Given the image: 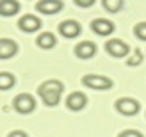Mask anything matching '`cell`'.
I'll return each mask as SVG.
<instances>
[{
	"label": "cell",
	"instance_id": "cell-14",
	"mask_svg": "<svg viewBox=\"0 0 146 137\" xmlns=\"http://www.w3.org/2000/svg\"><path fill=\"white\" fill-rule=\"evenodd\" d=\"M36 45L39 48H43V50H50V48H54L57 45V39H55V36L52 32H41L38 36V39H36Z\"/></svg>",
	"mask_w": 146,
	"mask_h": 137
},
{
	"label": "cell",
	"instance_id": "cell-7",
	"mask_svg": "<svg viewBox=\"0 0 146 137\" xmlns=\"http://www.w3.org/2000/svg\"><path fill=\"white\" fill-rule=\"evenodd\" d=\"M86 105H87V96L84 95V93H80V91L70 93L68 98H66V107H68L70 111H73V112L82 111Z\"/></svg>",
	"mask_w": 146,
	"mask_h": 137
},
{
	"label": "cell",
	"instance_id": "cell-5",
	"mask_svg": "<svg viewBox=\"0 0 146 137\" xmlns=\"http://www.w3.org/2000/svg\"><path fill=\"white\" fill-rule=\"evenodd\" d=\"M105 52L109 55L116 57V59H121V57H127L130 54V46H128V43H125L123 39L114 38V39H109L105 43Z\"/></svg>",
	"mask_w": 146,
	"mask_h": 137
},
{
	"label": "cell",
	"instance_id": "cell-1",
	"mask_svg": "<svg viewBox=\"0 0 146 137\" xmlns=\"http://www.w3.org/2000/svg\"><path fill=\"white\" fill-rule=\"evenodd\" d=\"M62 91H64V84L61 80H57V78H50V80H45L38 87V95H39V98L43 100L45 105L55 107L61 102Z\"/></svg>",
	"mask_w": 146,
	"mask_h": 137
},
{
	"label": "cell",
	"instance_id": "cell-18",
	"mask_svg": "<svg viewBox=\"0 0 146 137\" xmlns=\"http://www.w3.org/2000/svg\"><path fill=\"white\" fill-rule=\"evenodd\" d=\"M134 34L141 41H146V21H139V23L134 25Z\"/></svg>",
	"mask_w": 146,
	"mask_h": 137
},
{
	"label": "cell",
	"instance_id": "cell-16",
	"mask_svg": "<svg viewBox=\"0 0 146 137\" xmlns=\"http://www.w3.org/2000/svg\"><path fill=\"white\" fill-rule=\"evenodd\" d=\"M104 9L109 11V13H118L121 7H123V2L121 0H104Z\"/></svg>",
	"mask_w": 146,
	"mask_h": 137
},
{
	"label": "cell",
	"instance_id": "cell-10",
	"mask_svg": "<svg viewBox=\"0 0 146 137\" xmlns=\"http://www.w3.org/2000/svg\"><path fill=\"white\" fill-rule=\"evenodd\" d=\"M91 28H93V32H96L98 36H109V34H112L114 32V23L111 20H107V18H96V20H93L91 21Z\"/></svg>",
	"mask_w": 146,
	"mask_h": 137
},
{
	"label": "cell",
	"instance_id": "cell-19",
	"mask_svg": "<svg viewBox=\"0 0 146 137\" xmlns=\"http://www.w3.org/2000/svg\"><path fill=\"white\" fill-rule=\"evenodd\" d=\"M118 137H144L139 130H132V128H128V130H123Z\"/></svg>",
	"mask_w": 146,
	"mask_h": 137
},
{
	"label": "cell",
	"instance_id": "cell-20",
	"mask_svg": "<svg viewBox=\"0 0 146 137\" xmlns=\"http://www.w3.org/2000/svg\"><path fill=\"white\" fill-rule=\"evenodd\" d=\"M7 137H29V135H27V132H23V130H13Z\"/></svg>",
	"mask_w": 146,
	"mask_h": 137
},
{
	"label": "cell",
	"instance_id": "cell-21",
	"mask_svg": "<svg viewBox=\"0 0 146 137\" xmlns=\"http://www.w3.org/2000/svg\"><path fill=\"white\" fill-rule=\"evenodd\" d=\"M78 7H91L93 5V0H77L75 2Z\"/></svg>",
	"mask_w": 146,
	"mask_h": 137
},
{
	"label": "cell",
	"instance_id": "cell-12",
	"mask_svg": "<svg viewBox=\"0 0 146 137\" xmlns=\"http://www.w3.org/2000/svg\"><path fill=\"white\" fill-rule=\"evenodd\" d=\"M36 9L43 14H55L62 9V2L61 0H41L36 4Z\"/></svg>",
	"mask_w": 146,
	"mask_h": 137
},
{
	"label": "cell",
	"instance_id": "cell-9",
	"mask_svg": "<svg viewBox=\"0 0 146 137\" xmlns=\"http://www.w3.org/2000/svg\"><path fill=\"white\" fill-rule=\"evenodd\" d=\"M18 27L23 32H36L41 28V20L38 16H34V14H23L18 20Z\"/></svg>",
	"mask_w": 146,
	"mask_h": 137
},
{
	"label": "cell",
	"instance_id": "cell-15",
	"mask_svg": "<svg viewBox=\"0 0 146 137\" xmlns=\"http://www.w3.org/2000/svg\"><path fill=\"white\" fill-rule=\"evenodd\" d=\"M16 84V77L9 71H0V91H7L13 89Z\"/></svg>",
	"mask_w": 146,
	"mask_h": 137
},
{
	"label": "cell",
	"instance_id": "cell-17",
	"mask_svg": "<svg viewBox=\"0 0 146 137\" xmlns=\"http://www.w3.org/2000/svg\"><path fill=\"white\" fill-rule=\"evenodd\" d=\"M143 62V52L139 48H135L132 55H130V59H127V64L128 66H139V64Z\"/></svg>",
	"mask_w": 146,
	"mask_h": 137
},
{
	"label": "cell",
	"instance_id": "cell-6",
	"mask_svg": "<svg viewBox=\"0 0 146 137\" xmlns=\"http://www.w3.org/2000/svg\"><path fill=\"white\" fill-rule=\"evenodd\" d=\"M59 32L66 39H73V38H77V36H80L82 25H80L77 20H64L59 23Z\"/></svg>",
	"mask_w": 146,
	"mask_h": 137
},
{
	"label": "cell",
	"instance_id": "cell-2",
	"mask_svg": "<svg viewBox=\"0 0 146 137\" xmlns=\"http://www.w3.org/2000/svg\"><path fill=\"white\" fill-rule=\"evenodd\" d=\"M82 84L89 89H94V91H107L111 89L114 82L111 80L109 77L105 75H96V73H87L82 77Z\"/></svg>",
	"mask_w": 146,
	"mask_h": 137
},
{
	"label": "cell",
	"instance_id": "cell-8",
	"mask_svg": "<svg viewBox=\"0 0 146 137\" xmlns=\"http://www.w3.org/2000/svg\"><path fill=\"white\" fill-rule=\"evenodd\" d=\"M18 54V43L9 38H0V61L11 59Z\"/></svg>",
	"mask_w": 146,
	"mask_h": 137
},
{
	"label": "cell",
	"instance_id": "cell-3",
	"mask_svg": "<svg viewBox=\"0 0 146 137\" xmlns=\"http://www.w3.org/2000/svg\"><path fill=\"white\" fill-rule=\"evenodd\" d=\"M13 107H14V111L20 112V114H31L36 109V98L31 93H20V95L14 96Z\"/></svg>",
	"mask_w": 146,
	"mask_h": 137
},
{
	"label": "cell",
	"instance_id": "cell-11",
	"mask_svg": "<svg viewBox=\"0 0 146 137\" xmlns=\"http://www.w3.org/2000/svg\"><path fill=\"white\" fill-rule=\"evenodd\" d=\"M96 45H94L93 41H82L78 43V45H75V55L78 57V59H91V57L96 54Z\"/></svg>",
	"mask_w": 146,
	"mask_h": 137
},
{
	"label": "cell",
	"instance_id": "cell-4",
	"mask_svg": "<svg viewBox=\"0 0 146 137\" xmlns=\"http://www.w3.org/2000/svg\"><path fill=\"white\" fill-rule=\"evenodd\" d=\"M114 109L118 111L121 116H135V114L141 111V103L137 102L135 98L125 96V98H118V100H116Z\"/></svg>",
	"mask_w": 146,
	"mask_h": 137
},
{
	"label": "cell",
	"instance_id": "cell-13",
	"mask_svg": "<svg viewBox=\"0 0 146 137\" xmlns=\"http://www.w3.org/2000/svg\"><path fill=\"white\" fill-rule=\"evenodd\" d=\"M20 11V2L16 0H0V16H14Z\"/></svg>",
	"mask_w": 146,
	"mask_h": 137
}]
</instances>
